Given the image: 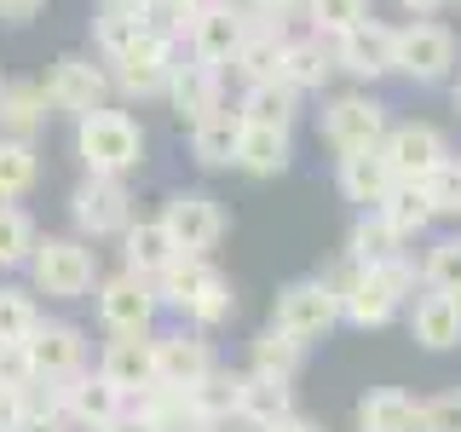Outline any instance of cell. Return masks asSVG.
Wrapping results in <instances>:
<instances>
[{"instance_id": "44dd1931", "label": "cell", "mask_w": 461, "mask_h": 432, "mask_svg": "<svg viewBox=\"0 0 461 432\" xmlns=\"http://www.w3.org/2000/svg\"><path fill=\"white\" fill-rule=\"evenodd\" d=\"M410 335L427 352H456L461 346V294H438V288L415 294L410 300Z\"/></svg>"}, {"instance_id": "f6af8a7d", "label": "cell", "mask_w": 461, "mask_h": 432, "mask_svg": "<svg viewBox=\"0 0 461 432\" xmlns=\"http://www.w3.org/2000/svg\"><path fill=\"white\" fill-rule=\"evenodd\" d=\"M139 35H144V18H110V12H98V18H93V40H98V52H104V64H110L115 52H127Z\"/></svg>"}, {"instance_id": "5bb4252c", "label": "cell", "mask_w": 461, "mask_h": 432, "mask_svg": "<svg viewBox=\"0 0 461 432\" xmlns=\"http://www.w3.org/2000/svg\"><path fill=\"white\" fill-rule=\"evenodd\" d=\"M329 52H335V69H346V76H357V81H381V76H393L398 29H386L381 18H364V23L346 29V35L329 40Z\"/></svg>"}, {"instance_id": "bcb514c9", "label": "cell", "mask_w": 461, "mask_h": 432, "mask_svg": "<svg viewBox=\"0 0 461 432\" xmlns=\"http://www.w3.org/2000/svg\"><path fill=\"white\" fill-rule=\"evenodd\" d=\"M421 432H461V386L421 403Z\"/></svg>"}, {"instance_id": "c3c4849f", "label": "cell", "mask_w": 461, "mask_h": 432, "mask_svg": "<svg viewBox=\"0 0 461 432\" xmlns=\"http://www.w3.org/2000/svg\"><path fill=\"white\" fill-rule=\"evenodd\" d=\"M23 415V392H0V432H12Z\"/></svg>"}, {"instance_id": "9c48e42d", "label": "cell", "mask_w": 461, "mask_h": 432, "mask_svg": "<svg viewBox=\"0 0 461 432\" xmlns=\"http://www.w3.org/2000/svg\"><path fill=\"white\" fill-rule=\"evenodd\" d=\"M69 213H76V230L86 242L122 237V230L133 225V191H127V179H98V173H86L76 184V196H69Z\"/></svg>"}, {"instance_id": "f546056e", "label": "cell", "mask_w": 461, "mask_h": 432, "mask_svg": "<svg viewBox=\"0 0 461 432\" xmlns=\"http://www.w3.org/2000/svg\"><path fill=\"white\" fill-rule=\"evenodd\" d=\"M300 364H306V346H300L294 335H283L277 323L259 328V335L249 340V374H271V381H294Z\"/></svg>"}, {"instance_id": "f35d334b", "label": "cell", "mask_w": 461, "mask_h": 432, "mask_svg": "<svg viewBox=\"0 0 461 432\" xmlns=\"http://www.w3.org/2000/svg\"><path fill=\"white\" fill-rule=\"evenodd\" d=\"M421 283L438 288V294H461V230L456 237H438L421 259Z\"/></svg>"}, {"instance_id": "d4e9b609", "label": "cell", "mask_w": 461, "mask_h": 432, "mask_svg": "<svg viewBox=\"0 0 461 432\" xmlns=\"http://www.w3.org/2000/svg\"><path fill=\"white\" fill-rule=\"evenodd\" d=\"M122 254H127V271H139V277H162V271L179 259V242L167 237L162 220H133L122 230Z\"/></svg>"}, {"instance_id": "e0dca14e", "label": "cell", "mask_w": 461, "mask_h": 432, "mask_svg": "<svg viewBox=\"0 0 461 432\" xmlns=\"http://www.w3.org/2000/svg\"><path fill=\"white\" fill-rule=\"evenodd\" d=\"M29 357H35V381L58 386V381H76L86 369V335L76 323H41L29 335Z\"/></svg>"}, {"instance_id": "7bdbcfd3", "label": "cell", "mask_w": 461, "mask_h": 432, "mask_svg": "<svg viewBox=\"0 0 461 432\" xmlns=\"http://www.w3.org/2000/svg\"><path fill=\"white\" fill-rule=\"evenodd\" d=\"M41 328V311L23 288H0V340H29Z\"/></svg>"}, {"instance_id": "7a4b0ae2", "label": "cell", "mask_w": 461, "mask_h": 432, "mask_svg": "<svg viewBox=\"0 0 461 432\" xmlns=\"http://www.w3.org/2000/svg\"><path fill=\"white\" fill-rule=\"evenodd\" d=\"M156 294H162V306H173L185 323H196V328H220L225 317L237 311L225 271L208 266V254H179L162 277H156Z\"/></svg>"}, {"instance_id": "30bf717a", "label": "cell", "mask_w": 461, "mask_h": 432, "mask_svg": "<svg viewBox=\"0 0 461 432\" xmlns=\"http://www.w3.org/2000/svg\"><path fill=\"white\" fill-rule=\"evenodd\" d=\"M249 35H254V18L242 6H230V0H202V12H196V23H191L185 40H191V58H202V64H213V69H230Z\"/></svg>"}, {"instance_id": "2e32d148", "label": "cell", "mask_w": 461, "mask_h": 432, "mask_svg": "<svg viewBox=\"0 0 461 432\" xmlns=\"http://www.w3.org/2000/svg\"><path fill=\"white\" fill-rule=\"evenodd\" d=\"M156 346V386H173V392H191V386H202L213 369V346L202 340V335H150Z\"/></svg>"}, {"instance_id": "74e56055", "label": "cell", "mask_w": 461, "mask_h": 432, "mask_svg": "<svg viewBox=\"0 0 461 432\" xmlns=\"http://www.w3.org/2000/svg\"><path fill=\"white\" fill-rule=\"evenodd\" d=\"M300 18L312 23L317 40H335V35H346L352 23L369 18V0H306V6H300Z\"/></svg>"}, {"instance_id": "4fadbf2b", "label": "cell", "mask_w": 461, "mask_h": 432, "mask_svg": "<svg viewBox=\"0 0 461 432\" xmlns=\"http://www.w3.org/2000/svg\"><path fill=\"white\" fill-rule=\"evenodd\" d=\"M381 156L393 162V173L403 184H421L427 173H438L450 162V139H444L432 122H393L386 139H381Z\"/></svg>"}, {"instance_id": "ffe728a7", "label": "cell", "mask_w": 461, "mask_h": 432, "mask_svg": "<svg viewBox=\"0 0 461 432\" xmlns=\"http://www.w3.org/2000/svg\"><path fill=\"white\" fill-rule=\"evenodd\" d=\"M220 76H225V69L202 64V58H185V64H173V81H167V104H173V115L196 127L202 115L225 110V98H220Z\"/></svg>"}, {"instance_id": "83f0119b", "label": "cell", "mask_w": 461, "mask_h": 432, "mask_svg": "<svg viewBox=\"0 0 461 432\" xmlns=\"http://www.w3.org/2000/svg\"><path fill=\"white\" fill-rule=\"evenodd\" d=\"M288 156H294V144H288V127H249V122H242L237 167L249 173V179H277V173L288 167Z\"/></svg>"}, {"instance_id": "836d02e7", "label": "cell", "mask_w": 461, "mask_h": 432, "mask_svg": "<svg viewBox=\"0 0 461 432\" xmlns=\"http://www.w3.org/2000/svg\"><path fill=\"white\" fill-rule=\"evenodd\" d=\"M294 86H283V81H259V86H242V104L237 115L249 127H288L294 122Z\"/></svg>"}, {"instance_id": "6da1fadb", "label": "cell", "mask_w": 461, "mask_h": 432, "mask_svg": "<svg viewBox=\"0 0 461 432\" xmlns=\"http://www.w3.org/2000/svg\"><path fill=\"white\" fill-rule=\"evenodd\" d=\"M415 283H421V271H415V259H381V266H346L335 288H340V323L352 328H386L393 317L415 300Z\"/></svg>"}, {"instance_id": "ba28073f", "label": "cell", "mask_w": 461, "mask_h": 432, "mask_svg": "<svg viewBox=\"0 0 461 432\" xmlns=\"http://www.w3.org/2000/svg\"><path fill=\"white\" fill-rule=\"evenodd\" d=\"M173 40H162V35H144L133 40L127 52H115L110 58V86L122 98H167V81H173Z\"/></svg>"}, {"instance_id": "b9f144b4", "label": "cell", "mask_w": 461, "mask_h": 432, "mask_svg": "<svg viewBox=\"0 0 461 432\" xmlns=\"http://www.w3.org/2000/svg\"><path fill=\"white\" fill-rule=\"evenodd\" d=\"M12 432H69V415L58 403V386L52 392H23V415Z\"/></svg>"}, {"instance_id": "ab89813d", "label": "cell", "mask_w": 461, "mask_h": 432, "mask_svg": "<svg viewBox=\"0 0 461 432\" xmlns=\"http://www.w3.org/2000/svg\"><path fill=\"white\" fill-rule=\"evenodd\" d=\"M196 12H202V0H150V6H144V29L162 35V40H185L191 23H196Z\"/></svg>"}, {"instance_id": "52a82bcc", "label": "cell", "mask_w": 461, "mask_h": 432, "mask_svg": "<svg viewBox=\"0 0 461 432\" xmlns=\"http://www.w3.org/2000/svg\"><path fill=\"white\" fill-rule=\"evenodd\" d=\"M93 294H98V323H104L110 335H150V328H156L162 294H156L150 277H139V271H115V277H104Z\"/></svg>"}, {"instance_id": "11a10c76", "label": "cell", "mask_w": 461, "mask_h": 432, "mask_svg": "<svg viewBox=\"0 0 461 432\" xmlns=\"http://www.w3.org/2000/svg\"><path fill=\"white\" fill-rule=\"evenodd\" d=\"M0 86H6V81H0Z\"/></svg>"}, {"instance_id": "cb8c5ba5", "label": "cell", "mask_w": 461, "mask_h": 432, "mask_svg": "<svg viewBox=\"0 0 461 432\" xmlns=\"http://www.w3.org/2000/svg\"><path fill=\"white\" fill-rule=\"evenodd\" d=\"M237 144H242V115L237 110H213L191 127V156H196V167H208V173L237 167Z\"/></svg>"}, {"instance_id": "4316f807", "label": "cell", "mask_w": 461, "mask_h": 432, "mask_svg": "<svg viewBox=\"0 0 461 432\" xmlns=\"http://www.w3.org/2000/svg\"><path fill=\"white\" fill-rule=\"evenodd\" d=\"M335 69V52L323 47L317 35H288L283 40V64H277V81L294 86V93H317Z\"/></svg>"}, {"instance_id": "8fae6325", "label": "cell", "mask_w": 461, "mask_h": 432, "mask_svg": "<svg viewBox=\"0 0 461 432\" xmlns=\"http://www.w3.org/2000/svg\"><path fill=\"white\" fill-rule=\"evenodd\" d=\"M323 139L335 144V150H375V144L386 139V104L381 98H369V93H340V98H329L323 104Z\"/></svg>"}, {"instance_id": "db71d44e", "label": "cell", "mask_w": 461, "mask_h": 432, "mask_svg": "<svg viewBox=\"0 0 461 432\" xmlns=\"http://www.w3.org/2000/svg\"><path fill=\"white\" fill-rule=\"evenodd\" d=\"M456 115H461V86H456Z\"/></svg>"}, {"instance_id": "277c9868", "label": "cell", "mask_w": 461, "mask_h": 432, "mask_svg": "<svg viewBox=\"0 0 461 432\" xmlns=\"http://www.w3.org/2000/svg\"><path fill=\"white\" fill-rule=\"evenodd\" d=\"M29 277L47 300H86L98 288V254L86 248V237H41L29 254Z\"/></svg>"}, {"instance_id": "e575fe53", "label": "cell", "mask_w": 461, "mask_h": 432, "mask_svg": "<svg viewBox=\"0 0 461 432\" xmlns=\"http://www.w3.org/2000/svg\"><path fill=\"white\" fill-rule=\"evenodd\" d=\"M35 179H41V156H35V144L0 133V202L29 196V191H35Z\"/></svg>"}, {"instance_id": "7402d4cb", "label": "cell", "mask_w": 461, "mask_h": 432, "mask_svg": "<svg viewBox=\"0 0 461 432\" xmlns=\"http://www.w3.org/2000/svg\"><path fill=\"white\" fill-rule=\"evenodd\" d=\"M335 179H340V196H346V202H357V208H381L386 191L398 184V173H393V162L381 156V144H375V150H346Z\"/></svg>"}, {"instance_id": "3957f363", "label": "cell", "mask_w": 461, "mask_h": 432, "mask_svg": "<svg viewBox=\"0 0 461 432\" xmlns=\"http://www.w3.org/2000/svg\"><path fill=\"white\" fill-rule=\"evenodd\" d=\"M76 156L86 162V173L98 179H127L144 162V127L127 110H93L76 122Z\"/></svg>"}, {"instance_id": "ac0fdd59", "label": "cell", "mask_w": 461, "mask_h": 432, "mask_svg": "<svg viewBox=\"0 0 461 432\" xmlns=\"http://www.w3.org/2000/svg\"><path fill=\"white\" fill-rule=\"evenodd\" d=\"M58 403H64V415L76 427L86 432H98V427H110V421H122L127 415V392L122 386H110L104 374H76V381H58Z\"/></svg>"}, {"instance_id": "d6986e66", "label": "cell", "mask_w": 461, "mask_h": 432, "mask_svg": "<svg viewBox=\"0 0 461 432\" xmlns=\"http://www.w3.org/2000/svg\"><path fill=\"white\" fill-rule=\"evenodd\" d=\"M98 374H104L110 386H122L127 398L150 392L156 386V346H150V335H110L104 357H98Z\"/></svg>"}, {"instance_id": "681fc988", "label": "cell", "mask_w": 461, "mask_h": 432, "mask_svg": "<svg viewBox=\"0 0 461 432\" xmlns=\"http://www.w3.org/2000/svg\"><path fill=\"white\" fill-rule=\"evenodd\" d=\"M144 6L150 0H98V12H110V18H144Z\"/></svg>"}, {"instance_id": "816d5d0a", "label": "cell", "mask_w": 461, "mask_h": 432, "mask_svg": "<svg viewBox=\"0 0 461 432\" xmlns=\"http://www.w3.org/2000/svg\"><path fill=\"white\" fill-rule=\"evenodd\" d=\"M398 6H403V12H415V18H432V12H444L450 0H398Z\"/></svg>"}, {"instance_id": "484cf974", "label": "cell", "mask_w": 461, "mask_h": 432, "mask_svg": "<svg viewBox=\"0 0 461 432\" xmlns=\"http://www.w3.org/2000/svg\"><path fill=\"white\" fill-rule=\"evenodd\" d=\"M357 432H421V403L398 386H375L357 398Z\"/></svg>"}, {"instance_id": "8992f818", "label": "cell", "mask_w": 461, "mask_h": 432, "mask_svg": "<svg viewBox=\"0 0 461 432\" xmlns=\"http://www.w3.org/2000/svg\"><path fill=\"white\" fill-rule=\"evenodd\" d=\"M271 323H277L283 335H294L300 346L323 340L329 328L340 323V288H335V277H300V283H288L283 294H277Z\"/></svg>"}, {"instance_id": "603a6c76", "label": "cell", "mask_w": 461, "mask_h": 432, "mask_svg": "<svg viewBox=\"0 0 461 432\" xmlns=\"http://www.w3.org/2000/svg\"><path fill=\"white\" fill-rule=\"evenodd\" d=\"M294 415V392H288V381H271V374H237V421L266 432Z\"/></svg>"}, {"instance_id": "5b68a950", "label": "cell", "mask_w": 461, "mask_h": 432, "mask_svg": "<svg viewBox=\"0 0 461 432\" xmlns=\"http://www.w3.org/2000/svg\"><path fill=\"white\" fill-rule=\"evenodd\" d=\"M456 58H461V47H456L450 23H438V18H410V23L398 29L393 76L415 81V86H438V81H450Z\"/></svg>"}, {"instance_id": "f5cc1de1", "label": "cell", "mask_w": 461, "mask_h": 432, "mask_svg": "<svg viewBox=\"0 0 461 432\" xmlns=\"http://www.w3.org/2000/svg\"><path fill=\"white\" fill-rule=\"evenodd\" d=\"M266 432H323V427H317V421H306V415H288V421L266 427Z\"/></svg>"}, {"instance_id": "9a60e30c", "label": "cell", "mask_w": 461, "mask_h": 432, "mask_svg": "<svg viewBox=\"0 0 461 432\" xmlns=\"http://www.w3.org/2000/svg\"><path fill=\"white\" fill-rule=\"evenodd\" d=\"M156 220L167 225V237L179 242V254H208L213 242L225 237V213L208 191H173Z\"/></svg>"}, {"instance_id": "7c38bea8", "label": "cell", "mask_w": 461, "mask_h": 432, "mask_svg": "<svg viewBox=\"0 0 461 432\" xmlns=\"http://www.w3.org/2000/svg\"><path fill=\"white\" fill-rule=\"evenodd\" d=\"M110 69H98L93 58H76V52H64L58 64L47 69V104L52 110H64V115H93V110H104L110 104Z\"/></svg>"}, {"instance_id": "7dc6e473", "label": "cell", "mask_w": 461, "mask_h": 432, "mask_svg": "<svg viewBox=\"0 0 461 432\" xmlns=\"http://www.w3.org/2000/svg\"><path fill=\"white\" fill-rule=\"evenodd\" d=\"M41 12V0H0V23H29Z\"/></svg>"}, {"instance_id": "d6a6232c", "label": "cell", "mask_w": 461, "mask_h": 432, "mask_svg": "<svg viewBox=\"0 0 461 432\" xmlns=\"http://www.w3.org/2000/svg\"><path fill=\"white\" fill-rule=\"evenodd\" d=\"M283 29H271V23H254V35L242 40V52H237V76L242 86H259V81H277V64H283Z\"/></svg>"}, {"instance_id": "f907efd6", "label": "cell", "mask_w": 461, "mask_h": 432, "mask_svg": "<svg viewBox=\"0 0 461 432\" xmlns=\"http://www.w3.org/2000/svg\"><path fill=\"white\" fill-rule=\"evenodd\" d=\"M98 432H156V427H150V421H144V415H139V410H127V415H122V421H110V427H98Z\"/></svg>"}, {"instance_id": "ee69618b", "label": "cell", "mask_w": 461, "mask_h": 432, "mask_svg": "<svg viewBox=\"0 0 461 432\" xmlns=\"http://www.w3.org/2000/svg\"><path fill=\"white\" fill-rule=\"evenodd\" d=\"M35 357L29 340H0V392H35Z\"/></svg>"}, {"instance_id": "f1b7e54d", "label": "cell", "mask_w": 461, "mask_h": 432, "mask_svg": "<svg viewBox=\"0 0 461 432\" xmlns=\"http://www.w3.org/2000/svg\"><path fill=\"white\" fill-rule=\"evenodd\" d=\"M41 127H47V86L41 81H6L0 86V133L35 139Z\"/></svg>"}, {"instance_id": "d590c367", "label": "cell", "mask_w": 461, "mask_h": 432, "mask_svg": "<svg viewBox=\"0 0 461 432\" xmlns=\"http://www.w3.org/2000/svg\"><path fill=\"white\" fill-rule=\"evenodd\" d=\"M398 254H403V242L393 237V225L381 213H364L352 225V237H346V266H381V259H398Z\"/></svg>"}, {"instance_id": "1f68e13d", "label": "cell", "mask_w": 461, "mask_h": 432, "mask_svg": "<svg viewBox=\"0 0 461 432\" xmlns=\"http://www.w3.org/2000/svg\"><path fill=\"white\" fill-rule=\"evenodd\" d=\"M191 421L202 432H213V427H225V421H237V374H225V369H213L202 386H191Z\"/></svg>"}, {"instance_id": "60d3db41", "label": "cell", "mask_w": 461, "mask_h": 432, "mask_svg": "<svg viewBox=\"0 0 461 432\" xmlns=\"http://www.w3.org/2000/svg\"><path fill=\"white\" fill-rule=\"evenodd\" d=\"M421 191H427V202H432L438 220H461V156H450L438 173H427Z\"/></svg>"}, {"instance_id": "4dcf8cb0", "label": "cell", "mask_w": 461, "mask_h": 432, "mask_svg": "<svg viewBox=\"0 0 461 432\" xmlns=\"http://www.w3.org/2000/svg\"><path fill=\"white\" fill-rule=\"evenodd\" d=\"M375 213H381V220L393 225V237H398V242H415V237H421V230L432 225V220H438L421 184H403V179L393 184V191H386V202H381Z\"/></svg>"}, {"instance_id": "8d00e7d4", "label": "cell", "mask_w": 461, "mask_h": 432, "mask_svg": "<svg viewBox=\"0 0 461 432\" xmlns=\"http://www.w3.org/2000/svg\"><path fill=\"white\" fill-rule=\"evenodd\" d=\"M35 242H41L35 220H29V213L18 208V202H0V271H12V266H29Z\"/></svg>"}]
</instances>
